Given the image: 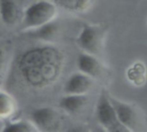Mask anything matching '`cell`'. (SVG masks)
Here are the masks:
<instances>
[{"label":"cell","mask_w":147,"mask_h":132,"mask_svg":"<svg viewBox=\"0 0 147 132\" xmlns=\"http://www.w3.org/2000/svg\"><path fill=\"white\" fill-rule=\"evenodd\" d=\"M128 80L137 86H142L146 80V68L141 62H136L127 70Z\"/></svg>","instance_id":"cell-11"},{"label":"cell","mask_w":147,"mask_h":132,"mask_svg":"<svg viewBox=\"0 0 147 132\" xmlns=\"http://www.w3.org/2000/svg\"><path fill=\"white\" fill-rule=\"evenodd\" d=\"M0 17L6 24L15 23L18 17V8L13 0H0Z\"/></svg>","instance_id":"cell-10"},{"label":"cell","mask_w":147,"mask_h":132,"mask_svg":"<svg viewBox=\"0 0 147 132\" xmlns=\"http://www.w3.org/2000/svg\"><path fill=\"white\" fill-rule=\"evenodd\" d=\"M88 94H65L59 101V107L68 114H77L87 106Z\"/></svg>","instance_id":"cell-9"},{"label":"cell","mask_w":147,"mask_h":132,"mask_svg":"<svg viewBox=\"0 0 147 132\" xmlns=\"http://www.w3.org/2000/svg\"><path fill=\"white\" fill-rule=\"evenodd\" d=\"M63 65L62 54L52 46L30 48L18 58L17 69L22 80L34 88L54 83L60 76Z\"/></svg>","instance_id":"cell-1"},{"label":"cell","mask_w":147,"mask_h":132,"mask_svg":"<svg viewBox=\"0 0 147 132\" xmlns=\"http://www.w3.org/2000/svg\"><path fill=\"white\" fill-rule=\"evenodd\" d=\"M16 111L14 98L6 92L0 91V119L6 118Z\"/></svg>","instance_id":"cell-12"},{"label":"cell","mask_w":147,"mask_h":132,"mask_svg":"<svg viewBox=\"0 0 147 132\" xmlns=\"http://www.w3.org/2000/svg\"><path fill=\"white\" fill-rule=\"evenodd\" d=\"M95 113L98 123L105 130L108 132H129L119 121L109 94L105 91H102L99 96Z\"/></svg>","instance_id":"cell-3"},{"label":"cell","mask_w":147,"mask_h":132,"mask_svg":"<svg viewBox=\"0 0 147 132\" xmlns=\"http://www.w3.org/2000/svg\"><path fill=\"white\" fill-rule=\"evenodd\" d=\"M5 132H31L38 131V129L33 122L16 121L6 124L3 129Z\"/></svg>","instance_id":"cell-13"},{"label":"cell","mask_w":147,"mask_h":132,"mask_svg":"<svg viewBox=\"0 0 147 132\" xmlns=\"http://www.w3.org/2000/svg\"><path fill=\"white\" fill-rule=\"evenodd\" d=\"M31 118L38 130H49L55 128L59 120L57 112L50 107L36 109L31 114Z\"/></svg>","instance_id":"cell-8"},{"label":"cell","mask_w":147,"mask_h":132,"mask_svg":"<svg viewBox=\"0 0 147 132\" xmlns=\"http://www.w3.org/2000/svg\"><path fill=\"white\" fill-rule=\"evenodd\" d=\"M109 98L119 121L129 132L139 131L145 127V120L138 107L111 95H109Z\"/></svg>","instance_id":"cell-4"},{"label":"cell","mask_w":147,"mask_h":132,"mask_svg":"<svg viewBox=\"0 0 147 132\" xmlns=\"http://www.w3.org/2000/svg\"><path fill=\"white\" fill-rule=\"evenodd\" d=\"M78 70L92 78H100L105 74V66L98 58L94 54L82 51L77 58Z\"/></svg>","instance_id":"cell-7"},{"label":"cell","mask_w":147,"mask_h":132,"mask_svg":"<svg viewBox=\"0 0 147 132\" xmlns=\"http://www.w3.org/2000/svg\"><path fill=\"white\" fill-rule=\"evenodd\" d=\"M8 59L9 58L6 51L0 47V80L4 77L6 71V68L8 66Z\"/></svg>","instance_id":"cell-15"},{"label":"cell","mask_w":147,"mask_h":132,"mask_svg":"<svg viewBox=\"0 0 147 132\" xmlns=\"http://www.w3.org/2000/svg\"><path fill=\"white\" fill-rule=\"evenodd\" d=\"M57 6L49 0H39L31 4L24 12L22 26L24 30H37L55 20Z\"/></svg>","instance_id":"cell-2"},{"label":"cell","mask_w":147,"mask_h":132,"mask_svg":"<svg viewBox=\"0 0 147 132\" xmlns=\"http://www.w3.org/2000/svg\"><path fill=\"white\" fill-rule=\"evenodd\" d=\"M105 29L98 24H86L76 38L82 51L98 56L101 54L105 44Z\"/></svg>","instance_id":"cell-5"},{"label":"cell","mask_w":147,"mask_h":132,"mask_svg":"<svg viewBox=\"0 0 147 132\" xmlns=\"http://www.w3.org/2000/svg\"><path fill=\"white\" fill-rule=\"evenodd\" d=\"M57 1L60 2V4H61L62 5H64L69 9H73L76 11L82 10L85 8V5H86L83 2L81 1V0H57ZM84 1L87 3V0H84Z\"/></svg>","instance_id":"cell-14"},{"label":"cell","mask_w":147,"mask_h":132,"mask_svg":"<svg viewBox=\"0 0 147 132\" xmlns=\"http://www.w3.org/2000/svg\"><path fill=\"white\" fill-rule=\"evenodd\" d=\"M94 79L78 71L68 77L63 86L65 94H88L93 88Z\"/></svg>","instance_id":"cell-6"}]
</instances>
